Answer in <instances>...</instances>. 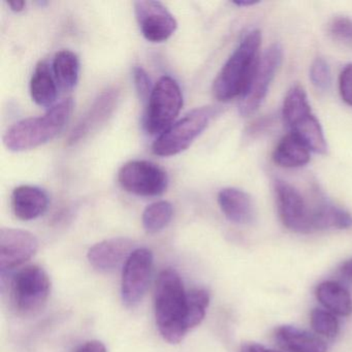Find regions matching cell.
Instances as JSON below:
<instances>
[{
	"mask_svg": "<svg viewBox=\"0 0 352 352\" xmlns=\"http://www.w3.org/2000/svg\"><path fill=\"white\" fill-rule=\"evenodd\" d=\"M188 313V292L178 272H160L154 292V314L158 331L168 343H180L190 331Z\"/></svg>",
	"mask_w": 352,
	"mask_h": 352,
	"instance_id": "6da1fadb",
	"label": "cell"
},
{
	"mask_svg": "<svg viewBox=\"0 0 352 352\" xmlns=\"http://www.w3.org/2000/svg\"><path fill=\"white\" fill-rule=\"evenodd\" d=\"M73 110V100L67 98L49 109L43 116L23 119L6 131L3 144L10 151L14 152L40 147L52 141L63 131Z\"/></svg>",
	"mask_w": 352,
	"mask_h": 352,
	"instance_id": "7a4b0ae2",
	"label": "cell"
},
{
	"mask_svg": "<svg viewBox=\"0 0 352 352\" xmlns=\"http://www.w3.org/2000/svg\"><path fill=\"white\" fill-rule=\"evenodd\" d=\"M261 44L259 30L248 32L216 77L213 94L220 102H228L246 91L258 63Z\"/></svg>",
	"mask_w": 352,
	"mask_h": 352,
	"instance_id": "3957f363",
	"label": "cell"
},
{
	"mask_svg": "<svg viewBox=\"0 0 352 352\" xmlns=\"http://www.w3.org/2000/svg\"><path fill=\"white\" fill-rule=\"evenodd\" d=\"M282 116L292 133L298 138L311 151L324 154L327 139L318 119L313 114L306 92L300 85H294L284 98Z\"/></svg>",
	"mask_w": 352,
	"mask_h": 352,
	"instance_id": "277c9868",
	"label": "cell"
},
{
	"mask_svg": "<svg viewBox=\"0 0 352 352\" xmlns=\"http://www.w3.org/2000/svg\"><path fill=\"white\" fill-rule=\"evenodd\" d=\"M217 113L215 107L195 109L162 133L154 142L152 151L162 157H170L185 151L209 126Z\"/></svg>",
	"mask_w": 352,
	"mask_h": 352,
	"instance_id": "5b68a950",
	"label": "cell"
},
{
	"mask_svg": "<svg viewBox=\"0 0 352 352\" xmlns=\"http://www.w3.org/2000/svg\"><path fill=\"white\" fill-rule=\"evenodd\" d=\"M50 292V277L40 265H26L12 279L11 300L19 314L30 316L42 310Z\"/></svg>",
	"mask_w": 352,
	"mask_h": 352,
	"instance_id": "8992f818",
	"label": "cell"
},
{
	"mask_svg": "<svg viewBox=\"0 0 352 352\" xmlns=\"http://www.w3.org/2000/svg\"><path fill=\"white\" fill-rule=\"evenodd\" d=\"M182 107L183 96L178 82L168 76L160 78L148 100L145 115L147 133L162 135L180 114Z\"/></svg>",
	"mask_w": 352,
	"mask_h": 352,
	"instance_id": "52a82bcc",
	"label": "cell"
},
{
	"mask_svg": "<svg viewBox=\"0 0 352 352\" xmlns=\"http://www.w3.org/2000/svg\"><path fill=\"white\" fill-rule=\"evenodd\" d=\"M283 57L281 45L274 44L259 58L246 91L241 96L239 111L244 117L254 114L263 104Z\"/></svg>",
	"mask_w": 352,
	"mask_h": 352,
	"instance_id": "ba28073f",
	"label": "cell"
},
{
	"mask_svg": "<svg viewBox=\"0 0 352 352\" xmlns=\"http://www.w3.org/2000/svg\"><path fill=\"white\" fill-rule=\"evenodd\" d=\"M121 187L140 197H158L168 188L166 173L157 164L147 160L127 162L118 173Z\"/></svg>",
	"mask_w": 352,
	"mask_h": 352,
	"instance_id": "9c48e42d",
	"label": "cell"
},
{
	"mask_svg": "<svg viewBox=\"0 0 352 352\" xmlns=\"http://www.w3.org/2000/svg\"><path fill=\"white\" fill-rule=\"evenodd\" d=\"M153 253L148 248H137L123 265L121 298L129 308L138 306L145 296L153 270Z\"/></svg>",
	"mask_w": 352,
	"mask_h": 352,
	"instance_id": "30bf717a",
	"label": "cell"
},
{
	"mask_svg": "<svg viewBox=\"0 0 352 352\" xmlns=\"http://www.w3.org/2000/svg\"><path fill=\"white\" fill-rule=\"evenodd\" d=\"M275 193L280 219L288 230L298 234L314 232L313 207L294 186L285 181L277 180Z\"/></svg>",
	"mask_w": 352,
	"mask_h": 352,
	"instance_id": "8fae6325",
	"label": "cell"
},
{
	"mask_svg": "<svg viewBox=\"0 0 352 352\" xmlns=\"http://www.w3.org/2000/svg\"><path fill=\"white\" fill-rule=\"evenodd\" d=\"M133 6L142 34L149 42H166L178 28L176 18L160 1L139 0Z\"/></svg>",
	"mask_w": 352,
	"mask_h": 352,
	"instance_id": "7c38bea8",
	"label": "cell"
},
{
	"mask_svg": "<svg viewBox=\"0 0 352 352\" xmlns=\"http://www.w3.org/2000/svg\"><path fill=\"white\" fill-rule=\"evenodd\" d=\"M38 241L28 230L3 228L0 230V269L5 273L28 263L38 252Z\"/></svg>",
	"mask_w": 352,
	"mask_h": 352,
	"instance_id": "4fadbf2b",
	"label": "cell"
},
{
	"mask_svg": "<svg viewBox=\"0 0 352 352\" xmlns=\"http://www.w3.org/2000/svg\"><path fill=\"white\" fill-rule=\"evenodd\" d=\"M133 241L126 238H114L96 243L88 250L90 265L102 273H111L124 265L135 250Z\"/></svg>",
	"mask_w": 352,
	"mask_h": 352,
	"instance_id": "5bb4252c",
	"label": "cell"
},
{
	"mask_svg": "<svg viewBox=\"0 0 352 352\" xmlns=\"http://www.w3.org/2000/svg\"><path fill=\"white\" fill-rule=\"evenodd\" d=\"M118 100L119 91L115 88L102 92L78 122L77 126L72 131L69 137V145L77 144L98 129L114 112Z\"/></svg>",
	"mask_w": 352,
	"mask_h": 352,
	"instance_id": "9a60e30c",
	"label": "cell"
},
{
	"mask_svg": "<svg viewBox=\"0 0 352 352\" xmlns=\"http://www.w3.org/2000/svg\"><path fill=\"white\" fill-rule=\"evenodd\" d=\"M48 207V195L38 187L21 185L12 193V209L16 217L23 221L36 219Z\"/></svg>",
	"mask_w": 352,
	"mask_h": 352,
	"instance_id": "2e32d148",
	"label": "cell"
},
{
	"mask_svg": "<svg viewBox=\"0 0 352 352\" xmlns=\"http://www.w3.org/2000/svg\"><path fill=\"white\" fill-rule=\"evenodd\" d=\"M218 204L224 216L234 223L246 226L254 220L252 199L241 189L232 187L222 189L218 195Z\"/></svg>",
	"mask_w": 352,
	"mask_h": 352,
	"instance_id": "e0dca14e",
	"label": "cell"
},
{
	"mask_svg": "<svg viewBox=\"0 0 352 352\" xmlns=\"http://www.w3.org/2000/svg\"><path fill=\"white\" fill-rule=\"evenodd\" d=\"M275 339L278 345L288 352H327V349L320 338L292 325L278 327Z\"/></svg>",
	"mask_w": 352,
	"mask_h": 352,
	"instance_id": "ac0fdd59",
	"label": "cell"
},
{
	"mask_svg": "<svg viewBox=\"0 0 352 352\" xmlns=\"http://www.w3.org/2000/svg\"><path fill=\"white\" fill-rule=\"evenodd\" d=\"M311 150L294 133L280 140L273 152V160L282 168H296L310 162Z\"/></svg>",
	"mask_w": 352,
	"mask_h": 352,
	"instance_id": "d6986e66",
	"label": "cell"
},
{
	"mask_svg": "<svg viewBox=\"0 0 352 352\" xmlns=\"http://www.w3.org/2000/svg\"><path fill=\"white\" fill-rule=\"evenodd\" d=\"M30 94L32 100L38 106L44 108H52L56 102L57 82L51 72L50 67L45 61H41L36 65L30 81Z\"/></svg>",
	"mask_w": 352,
	"mask_h": 352,
	"instance_id": "ffe728a7",
	"label": "cell"
},
{
	"mask_svg": "<svg viewBox=\"0 0 352 352\" xmlns=\"http://www.w3.org/2000/svg\"><path fill=\"white\" fill-rule=\"evenodd\" d=\"M317 300L329 312L340 316H348L352 313V298L349 292L336 281H324L317 286Z\"/></svg>",
	"mask_w": 352,
	"mask_h": 352,
	"instance_id": "44dd1931",
	"label": "cell"
},
{
	"mask_svg": "<svg viewBox=\"0 0 352 352\" xmlns=\"http://www.w3.org/2000/svg\"><path fill=\"white\" fill-rule=\"evenodd\" d=\"M352 228V215L327 201L313 207V228L315 230H347Z\"/></svg>",
	"mask_w": 352,
	"mask_h": 352,
	"instance_id": "7402d4cb",
	"label": "cell"
},
{
	"mask_svg": "<svg viewBox=\"0 0 352 352\" xmlns=\"http://www.w3.org/2000/svg\"><path fill=\"white\" fill-rule=\"evenodd\" d=\"M53 74L61 89L73 90L79 82V57L73 51H59L53 60Z\"/></svg>",
	"mask_w": 352,
	"mask_h": 352,
	"instance_id": "603a6c76",
	"label": "cell"
},
{
	"mask_svg": "<svg viewBox=\"0 0 352 352\" xmlns=\"http://www.w3.org/2000/svg\"><path fill=\"white\" fill-rule=\"evenodd\" d=\"M174 207L170 201H160L146 208L142 216L144 228L149 234L162 232L172 221Z\"/></svg>",
	"mask_w": 352,
	"mask_h": 352,
	"instance_id": "cb8c5ba5",
	"label": "cell"
},
{
	"mask_svg": "<svg viewBox=\"0 0 352 352\" xmlns=\"http://www.w3.org/2000/svg\"><path fill=\"white\" fill-rule=\"evenodd\" d=\"M210 294L204 288H193L188 292V325L192 329L199 327L207 314Z\"/></svg>",
	"mask_w": 352,
	"mask_h": 352,
	"instance_id": "d4e9b609",
	"label": "cell"
},
{
	"mask_svg": "<svg viewBox=\"0 0 352 352\" xmlns=\"http://www.w3.org/2000/svg\"><path fill=\"white\" fill-rule=\"evenodd\" d=\"M311 327L315 333L327 338H333L339 333V321L333 313L316 308L311 312Z\"/></svg>",
	"mask_w": 352,
	"mask_h": 352,
	"instance_id": "484cf974",
	"label": "cell"
},
{
	"mask_svg": "<svg viewBox=\"0 0 352 352\" xmlns=\"http://www.w3.org/2000/svg\"><path fill=\"white\" fill-rule=\"evenodd\" d=\"M310 80L316 89L325 91L331 83V67L324 59L318 57L310 67Z\"/></svg>",
	"mask_w": 352,
	"mask_h": 352,
	"instance_id": "4316f807",
	"label": "cell"
},
{
	"mask_svg": "<svg viewBox=\"0 0 352 352\" xmlns=\"http://www.w3.org/2000/svg\"><path fill=\"white\" fill-rule=\"evenodd\" d=\"M329 34L338 42L352 47V20L337 17L329 24Z\"/></svg>",
	"mask_w": 352,
	"mask_h": 352,
	"instance_id": "83f0119b",
	"label": "cell"
},
{
	"mask_svg": "<svg viewBox=\"0 0 352 352\" xmlns=\"http://www.w3.org/2000/svg\"><path fill=\"white\" fill-rule=\"evenodd\" d=\"M133 82H135V89L140 98L144 102L149 100L153 87L151 85V80L147 72L142 67H135L133 69Z\"/></svg>",
	"mask_w": 352,
	"mask_h": 352,
	"instance_id": "f1b7e54d",
	"label": "cell"
},
{
	"mask_svg": "<svg viewBox=\"0 0 352 352\" xmlns=\"http://www.w3.org/2000/svg\"><path fill=\"white\" fill-rule=\"evenodd\" d=\"M339 90L342 100L352 107V63L346 65L340 74Z\"/></svg>",
	"mask_w": 352,
	"mask_h": 352,
	"instance_id": "f546056e",
	"label": "cell"
},
{
	"mask_svg": "<svg viewBox=\"0 0 352 352\" xmlns=\"http://www.w3.org/2000/svg\"><path fill=\"white\" fill-rule=\"evenodd\" d=\"M75 352H108L106 346L102 342L98 340L85 342L80 347L76 349Z\"/></svg>",
	"mask_w": 352,
	"mask_h": 352,
	"instance_id": "4dcf8cb0",
	"label": "cell"
},
{
	"mask_svg": "<svg viewBox=\"0 0 352 352\" xmlns=\"http://www.w3.org/2000/svg\"><path fill=\"white\" fill-rule=\"evenodd\" d=\"M241 352H282L275 349H270L257 343H246L241 348Z\"/></svg>",
	"mask_w": 352,
	"mask_h": 352,
	"instance_id": "1f68e13d",
	"label": "cell"
},
{
	"mask_svg": "<svg viewBox=\"0 0 352 352\" xmlns=\"http://www.w3.org/2000/svg\"><path fill=\"white\" fill-rule=\"evenodd\" d=\"M8 6L11 8L12 11L20 13L25 9L26 3L24 0H14V1H9Z\"/></svg>",
	"mask_w": 352,
	"mask_h": 352,
	"instance_id": "d6a6232c",
	"label": "cell"
},
{
	"mask_svg": "<svg viewBox=\"0 0 352 352\" xmlns=\"http://www.w3.org/2000/svg\"><path fill=\"white\" fill-rule=\"evenodd\" d=\"M341 273L348 279L352 280V258L348 259L341 265Z\"/></svg>",
	"mask_w": 352,
	"mask_h": 352,
	"instance_id": "836d02e7",
	"label": "cell"
},
{
	"mask_svg": "<svg viewBox=\"0 0 352 352\" xmlns=\"http://www.w3.org/2000/svg\"><path fill=\"white\" fill-rule=\"evenodd\" d=\"M234 5L239 7H250V6L257 5L258 1H253V0H241V1H234Z\"/></svg>",
	"mask_w": 352,
	"mask_h": 352,
	"instance_id": "e575fe53",
	"label": "cell"
}]
</instances>
